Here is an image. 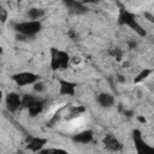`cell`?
Returning a JSON list of instances; mask_svg holds the SVG:
<instances>
[{
  "label": "cell",
  "instance_id": "obj_3",
  "mask_svg": "<svg viewBox=\"0 0 154 154\" xmlns=\"http://www.w3.org/2000/svg\"><path fill=\"white\" fill-rule=\"evenodd\" d=\"M69 61V55L64 52L59 51H53V57H52V67L53 69H65L67 66Z\"/></svg>",
  "mask_w": 154,
  "mask_h": 154
},
{
  "label": "cell",
  "instance_id": "obj_12",
  "mask_svg": "<svg viewBox=\"0 0 154 154\" xmlns=\"http://www.w3.org/2000/svg\"><path fill=\"white\" fill-rule=\"evenodd\" d=\"M45 16V11L41 10V8H30L28 11V17L30 20H34V22H38V19L41 17Z\"/></svg>",
  "mask_w": 154,
  "mask_h": 154
},
{
  "label": "cell",
  "instance_id": "obj_1",
  "mask_svg": "<svg viewBox=\"0 0 154 154\" xmlns=\"http://www.w3.org/2000/svg\"><path fill=\"white\" fill-rule=\"evenodd\" d=\"M14 29L24 35V36H32L35 35L36 32L40 31L41 29V23L40 22H34V20H30V22H23V23H17L14 24Z\"/></svg>",
  "mask_w": 154,
  "mask_h": 154
},
{
  "label": "cell",
  "instance_id": "obj_11",
  "mask_svg": "<svg viewBox=\"0 0 154 154\" xmlns=\"http://www.w3.org/2000/svg\"><path fill=\"white\" fill-rule=\"evenodd\" d=\"M91 137H93V134H91V131H83V132H79V134H77V135H75L73 136V141H76V142H81V143H87V142H89L90 140H91Z\"/></svg>",
  "mask_w": 154,
  "mask_h": 154
},
{
  "label": "cell",
  "instance_id": "obj_7",
  "mask_svg": "<svg viewBox=\"0 0 154 154\" xmlns=\"http://www.w3.org/2000/svg\"><path fill=\"white\" fill-rule=\"evenodd\" d=\"M103 142H105L106 148L109 149V150H112V152H116V150H118V149L120 148V143H119V142L117 141V138L113 137L112 135L106 136L105 140H103Z\"/></svg>",
  "mask_w": 154,
  "mask_h": 154
},
{
  "label": "cell",
  "instance_id": "obj_6",
  "mask_svg": "<svg viewBox=\"0 0 154 154\" xmlns=\"http://www.w3.org/2000/svg\"><path fill=\"white\" fill-rule=\"evenodd\" d=\"M6 105H7V108L10 111H16L20 105H22V100L20 97L17 95V94H8L7 97H6Z\"/></svg>",
  "mask_w": 154,
  "mask_h": 154
},
{
  "label": "cell",
  "instance_id": "obj_9",
  "mask_svg": "<svg viewBox=\"0 0 154 154\" xmlns=\"http://www.w3.org/2000/svg\"><path fill=\"white\" fill-rule=\"evenodd\" d=\"M97 102H99L102 107H109V106L113 105L114 99H113V96L109 95V94H100V95L97 96Z\"/></svg>",
  "mask_w": 154,
  "mask_h": 154
},
{
  "label": "cell",
  "instance_id": "obj_4",
  "mask_svg": "<svg viewBox=\"0 0 154 154\" xmlns=\"http://www.w3.org/2000/svg\"><path fill=\"white\" fill-rule=\"evenodd\" d=\"M16 83L19 85V87H24V85H28V84H31L34 82H36L38 79V77L34 73H30V72H22V73H18V75H14L12 77Z\"/></svg>",
  "mask_w": 154,
  "mask_h": 154
},
{
  "label": "cell",
  "instance_id": "obj_15",
  "mask_svg": "<svg viewBox=\"0 0 154 154\" xmlns=\"http://www.w3.org/2000/svg\"><path fill=\"white\" fill-rule=\"evenodd\" d=\"M149 73H150V70H143V71H142V72H141V73H140V75H138L136 78H135V82L137 83V82L142 81V79H143V78H146V77H147Z\"/></svg>",
  "mask_w": 154,
  "mask_h": 154
},
{
  "label": "cell",
  "instance_id": "obj_17",
  "mask_svg": "<svg viewBox=\"0 0 154 154\" xmlns=\"http://www.w3.org/2000/svg\"><path fill=\"white\" fill-rule=\"evenodd\" d=\"M0 16H1V20L5 22L6 20V12L4 8H0Z\"/></svg>",
  "mask_w": 154,
  "mask_h": 154
},
{
  "label": "cell",
  "instance_id": "obj_16",
  "mask_svg": "<svg viewBox=\"0 0 154 154\" xmlns=\"http://www.w3.org/2000/svg\"><path fill=\"white\" fill-rule=\"evenodd\" d=\"M46 89V87H45V83H42V82H38V83H36L35 84V87H34V90L35 91H43Z\"/></svg>",
  "mask_w": 154,
  "mask_h": 154
},
{
  "label": "cell",
  "instance_id": "obj_20",
  "mask_svg": "<svg viewBox=\"0 0 154 154\" xmlns=\"http://www.w3.org/2000/svg\"><path fill=\"white\" fill-rule=\"evenodd\" d=\"M137 119H138V120H140V122H141V123H146V119H144V118H143V117H138V118H137Z\"/></svg>",
  "mask_w": 154,
  "mask_h": 154
},
{
  "label": "cell",
  "instance_id": "obj_18",
  "mask_svg": "<svg viewBox=\"0 0 154 154\" xmlns=\"http://www.w3.org/2000/svg\"><path fill=\"white\" fill-rule=\"evenodd\" d=\"M144 16H146V18H148L152 23H154V16H152V14H150V13H148V12H146V13H144Z\"/></svg>",
  "mask_w": 154,
  "mask_h": 154
},
{
  "label": "cell",
  "instance_id": "obj_2",
  "mask_svg": "<svg viewBox=\"0 0 154 154\" xmlns=\"http://www.w3.org/2000/svg\"><path fill=\"white\" fill-rule=\"evenodd\" d=\"M119 23L120 24H126L129 26H131L134 30H136L140 35H144V31L142 30V28L137 24L136 19H135V16L130 12H128L126 10H122V13H120V17H119Z\"/></svg>",
  "mask_w": 154,
  "mask_h": 154
},
{
  "label": "cell",
  "instance_id": "obj_10",
  "mask_svg": "<svg viewBox=\"0 0 154 154\" xmlns=\"http://www.w3.org/2000/svg\"><path fill=\"white\" fill-rule=\"evenodd\" d=\"M60 93L64 95H73L75 94V84L63 81L60 83Z\"/></svg>",
  "mask_w": 154,
  "mask_h": 154
},
{
  "label": "cell",
  "instance_id": "obj_8",
  "mask_svg": "<svg viewBox=\"0 0 154 154\" xmlns=\"http://www.w3.org/2000/svg\"><path fill=\"white\" fill-rule=\"evenodd\" d=\"M84 124H85V119H84L82 116H78V117L72 118V119L69 122L67 129H69V130H76V129H78V128L83 126Z\"/></svg>",
  "mask_w": 154,
  "mask_h": 154
},
{
  "label": "cell",
  "instance_id": "obj_13",
  "mask_svg": "<svg viewBox=\"0 0 154 154\" xmlns=\"http://www.w3.org/2000/svg\"><path fill=\"white\" fill-rule=\"evenodd\" d=\"M46 142H47V141L43 140V138H31L30 143L28 144V148L31 149V150H34V152H37V150H40V149L43 147V144H45Z\"/></svg>",
  "mask_w": 154,
  "mask_h": 154
},
{
  "label": "cell",
  "instance_id": "obj_14",
  "mask_svg": "<svg viewBox=\"0 0 154 154\" xmlns=\"http://www.w3.org/2000/svg\"><path fill=\"white\" fill-rule=\"evenodd\" d=\"M41 154H67L65 150L63 149H55V148H52V149H46V150H42Z\"/></svg>",
  "mask_w": 154,
  "mask_h": 154
},
{
  "label": "cell",
  "instance_id": "obj_19",
  "mask_svg": "<svg viewBox=\"0 0 154 154\" xmlns=\"http://www.w3.org/2000/svg\"><path fill=\"white\" fill-rule=\"evenodd\" d=\"M124 113H125V114H126V116H128V117H131V116H132V114H134V113H132V112H131V111H125V112H124Z\"/></svg>",
  "mask_w": 154,
  "mask_h": 154
},
{
  "label": "cell",
  "instance_id": "obj_5",
  "mask_svg": "<svg viewBox=\"0 0 154 154\" xmlns=\"http://www.w3.org/2000/svg\"><path fill=\"white\" fill-rule=\"evenodd\" d=\"M135 142H136V147H137V153L138 154H154V148L147 146L146 143H143V141L141 140V137L138 136V131H135Z\"/></svg>",
  "mask_w": 154,
  "mask_h": 154
}]
</instances>
